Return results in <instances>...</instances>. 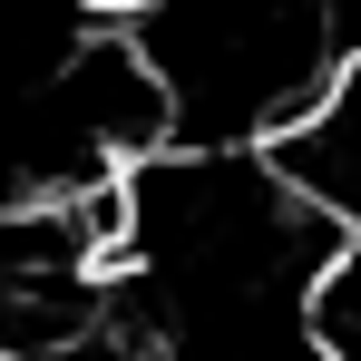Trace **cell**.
Instances as JSON below:
<instances>
[{
    "label": "cell",
    "mask_w": 361,
    "mask_h": 361,
    "mask_svg": "<svg viewBox=\"0 0 361 361\" xmlns=\"http://www.w3.org/2000/svg\"><path fill=\"white\" fill-rule=\"evenodd\" d=\"M127 30L166 68L185 147H264L342 68L332 0H147Z\"/></svg>",
    "instance_id": "obj_1"
},
{
    "label": "cell",
    "mask_w": 361,
    "mask_h": 361,
    "mask_svg": "<svg viewBox=\"0 0 361 361\" xmlns=\"http://www.w3.org/2000/svg\"><path fill=\"white\" fill-rule=\"evenodd\" d=\"M264 147H274V166L312 205H332L342 225H361V49H342V68L312 88V108L283 118Z\"/></svg>",
    "instance_id": "obj_2"
},
{
    "label": "cell",
    "mask_w": 361,
    "mask_h": 361,
    "mask_svg": "<svg viewBox=\"0 0 361 361\" xmlns=\"http://www.w3.org/2000/svg\"><path fill=\"white\" fill-rule=\"evenodd\" d=\"M88 10H118V20H127V10H147V0H88Z\"/></svg>",
    "instance_id": "obj_3"
}]
</instances>
